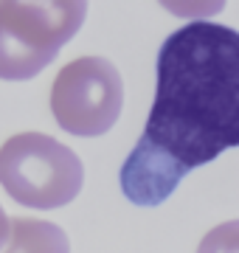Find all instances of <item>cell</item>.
<instances>
[{
	"instance_id": "obj_6",
	"label": "cell",
	"mask_w": 239,
	"mask_h": 253,
	"mask_svg": "<svg viewBox=\"0 0 239 253\" xmlns=\"http://www.w3.org/2000/svg\"><path fill=\"white\" fill-rule=\"evenodd\" d=\"M54 59H56L54 54L40 51V48H31L28 42L11 37L6 28L0 26V79H6V82L34 79Z\"/></svg>"
},
{
	"instance_id": "obj_2",
	"label": "cell",
	"mask_w": 239,
	"mask_h": 253,
	"mask_svg": "<svg viewBox=\"0 0 239 253\" xmlns=\"http://www.w3.org/2000/svg\"><path fill=\"white\" fill-rule=\"evenodd\" d=\"M0 183L28 208H62L82 191L84 166L71 146L45 132H17L0 146Z\"/></svg>"
},
{
	"instance_id": "obj_4",
	"label": "cell",
	"mask_w": 239,
	"mask_h": 253,
	"mask_svg": "<svg viewBox=\"0 0 239 253\" xmlns=\"http://www.w3.org/2000/svg\"><path fill=\"white\" fill-rule=\"evenodd\" d=\"M87 0H0V26L31 48L59 54L82 28Z\"/></svg>"
},
{
	"instance_id": "obj_5",
	"label": "cell",
	"mask_w": 239,
	"mask_h": 253,
	"mask_svg": "<svg viewBox=\"0 0 239 253\" xmlns=\"http://www.w3.org/2000/svg\"><path fill=\"white\" fill-rule=\"evenodd\" d=\"M0 253H71V242L54 222L14 217L9 242L0 248Z\"/></svg>"
},
{
	"instance_id": "obj_1",
	"label": "cell",
	"mask_w": 239,
	"mask_h": 253,
	"mask_svg": "<svg viewBox=\"0 0 239 253\" xmlns=\"http://www.w3.org/2000/svg\"><path fill=\"white\" fill-rule=\"evenodd\" d=\"M231 146H239V31L192 20L160 45L155 101L121 166V191L135 206H160Z\"/></svg>"
},
{
	"instance_id": "obj_3",
	"label": "cell",
	"mask_w": 239,
	"mask_h": 253,
	"mask_svg": "<svg viewBox=\"0 0 239 253\" xmlns=\"http://www.w3.org/2000/svg\"><path fill=\"white\" fill-rule=\"evenodd\" d=\"M124 82L104 56H79L56 73L51 87V113L71 135H104L121 116Z\"/></svg>"
},
{
	"instance_id": "obj_8",
	"label": "cell",
	"mask_w": 239,
	"mask_h": 253,
	"mask_svg": "<svg viewBox=\"0 0 239 253\" xmlns=\"http://www.w3.org/2000/svg\"><path fill=\"white\" fill-rule=\"evenodd\" d=\"M197 253H239V219L211 228L202 236Z\"/></svg>"
},
{
	"instance_id": "obj_9",
	"label": "cell",
	"mask_w": 239,
	"mask_h": 253,
	"mask_svg": "<svg viewBox=\"0 0 239 253\" xmlns=\"http://www.w3.org/2000/svg\"><path fill=\"white\" fill-rule=\"evenodd\" d=\"M9 234H11V219L6 217V211H3V206H0V248L9 242Z\"/></svg>"
},
{
	"instance_id": "obj_7",
	"label": "cell",
	"mask_w": 239,
	"mask_h": 253,
	"mask_svg": "<svg viewBox=\"0 0 239 253\" xmlns=\"http://www.w3.org/2000/svg\"><path fill=\"white\" fill-rule=\"evenodd\" d=\"M169 14L183 20H211L225 9V0H158Z\"/></svg>"
}]
</instances>
